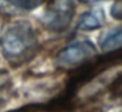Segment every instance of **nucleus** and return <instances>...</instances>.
<instances>
[{
	"mask_svg": "<svg viewBox=\"0 0 122 112\" xmlns=\"http://www.w3.org/2000/svg\"><path fill=\"white\" fill-rule=\"evenodd\" d=\"M0 45L7 61L13 66H19L36 54L38 46L37 34L28 21H12L1 30Z\"/></svg>",
	"mask_w": 122,
	"mask_h": 112,
	"instance_id": "1",
	"label": "nucleus"
},
{
	"mask_svg": "<svg viewBox=\"0 0 122 112\" xmlns=\"http://www.w3.org/2000/svg\"><path fill=\"white\" fill-rule=\"evenodd\" d=\"M75 15L72 0H51L43 13V24L53 32H63L70 27Z\"/></svg>",
	"mask_w": 122,
	"mask_h": 112,
	"instance_id": "2",
	"label": "nucleus"
},
{
	"mask_svg": "<svg viewBox=\"0 0 122 112\" xmlns=\"http://www.w3.org/2000/svg\"><path fill=\"white\" fill-rule=\"evenodd\" d=\"M97 50L91 41H77L62 49L55 57V62L62 69H71L93 58Z\"/></svg>",
	"mask_w": 122,
	"mask_h": 112,
	"instance_id": "3",
	"label": "nucleus"
},
{
	"mask_svg": "<svg viewBox=\"0 0 122 112\" xmlns=\"http://www.w3.org/2000/svg\"><path fill=\"white\" fill-rule=\"evenodd\" d=\"M105 21V15L101 9H92L88 11L80 17L77 22V29L80 30H95L102 27Z\"/></svg>",
	"mask_w": 122,
	"mask_h": 112,
	"instance_id": "4",
	"label": "nucleus"
},
{
	"mask_svg": "<svg viewBox=\"0 0 122 112\" xmlns=\"http://www.w3.org/2000/svg\"><path fill=\"white\" fill-rule=\"evenodd\" d=\"M100 46L104 51L110 53V51H117L122 49V27L112 29L102 34L100 40Z\"/></svg>",
	"mask_w": 122,
	"mask_h": 112,
	"instance_id": "5",
	"label": "nucleus"
},
{
	"mask_svg": "<svg viewBox=\"0 0 122 112\" xmlns=\"http://www.w3.org/2000/svg\"><path fill=\"white\" fill-rule=\"evenodd\" d=\"M12 91V80L8 73L0 70V109L3 108L11 96Z\"/></svg>",
	"mask_w": 122,
	"mask_h": 112,
	"instance_id": "6",
	"label": "nucleus"
},
{
	"mask_svg": "<svg viewBox=\"0 0 122 112\" xmlns=\"http://www.w3.org/2000/svg\"><path fill=\"white\" fill-rule=\"evenodd\" d=\"M9 4L13 7H17L20 9H25V11H32L36 9L37 7L42 6L46 0H7Z\"/></svg>",
	"mask_w": 122,
	"mask_h": 112,
	"instance_id": "7",
	"label": "nucleus"
},
{
	"mask_svg": "<svg viewBox=\"0 0 122 112\" xmlns=\"http://www.w3.org/2000/svg\"><path fill=\"white\" fill-rule=\"evenodd\" d=\"M110 13L114 19L117 20H122V0H116L112 6Z\"/></svg>",
	"mask_w": 122,
	"mask_h": 112,
	"instance_id": "8",
	"label": "nucleus"
},
{
	"mask_svg": "<svg viewBox=\"0 0 122 112\" xmlns=\"http://www.w3.org/2000/svg\"><path fill=\"white\" fill-rule=\"evenodd\" d=\"M81 1H85V3H93V1H100V0H81Z\"/></svg>",
	"mask_w": 122,
	"mask_h": 112,
	"instance_id": "9",
	"label": "nucleus"
}]
</instances>
